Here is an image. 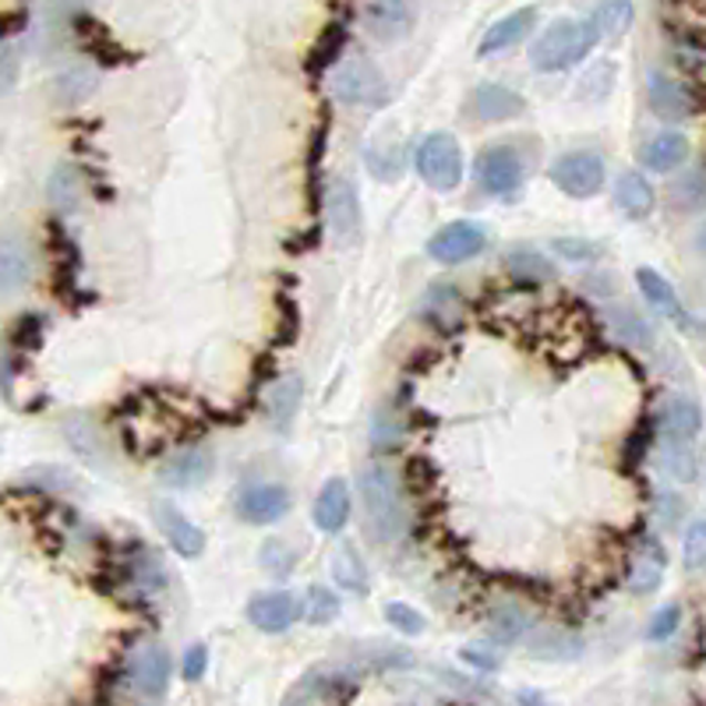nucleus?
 Segmentation results:
<instances>
[{
    "label": "nucleus",
    "instance_id": "9b49d317",
    "mask_svg": "<svg viewBox=\"0 0 706 706\" xmlns=\"http://www.w3.org/2000/svg\"><path fill=\"white\" fill-rule=\"evenodd\" d=\"M290 509V491L283 484H252L241 491L237 499V512L244 523H276L279 516H286Z\"/></svg>",
    "mask_w": 706,
    "mask_h": 706
},
{
    "label": "nucleus",
    "instance_id": "b1692460",
    "mask_svg": "<svg viewBox=\"0 0 706 706\" xmlns=\"http://www.w3.org/2000/svg\"><path fill=\"white\" fill-rule=\"evenodd\" d=\"M607 318H612V329H615V336L625 342V347H636V350H651L654 347V329L640 311L612 308V311H607Z\"/></svg>",
    "mask_w": 706,
    "mask_h": 706
},
{
    "label": "nucleus",
    "instance_id": "cd10ccee",
    "mask_svg": "<svg viewBox=\"0 0 706 706\" xmlns=\"http://www.w3.org/2000/svg\"><path fill=\"white\" fill-rule=\"evenodd\" d=\"M509 273L526 283H548L555 276V265L541 258L538 252H516V255H509Z\"/></svg>",
    "mask_w": 706,
    "mask_h": 706
},
{
    "label": "nucleus",
    "instance_id": "4be33fe9",
    "mask_svg": "<svg viewBox=\"0 0 706 706\" xmlns=\"http://www.w3.org/2000/svg\"><path fill=\"white\" fill-rule=\"evenodd\" d=\"M208 473H213V456L205 449H187L177 456V460H170V467L163 470L166 481L177 488H195V484L208 481Z\"/></svg>",
    "mask_w": 706,
    "mask_h": 706
},
{
    "label": "nucleus",
    "instance_id": "f8f14e48",
    "mask_svg": "<svg viewBox=\"0 0 706 706\" xmlns=\"http://www.w3.org/2000/svg\"><path fill=\"white\" fill-rule=\"evenodd\" d=\"M365 25L375 40H403L413 29V8L410 0H368L365 8Z\"/></svg>",
    "mask_w": 706,
    "mask_h": 706
},
{
    "label": "nucleus",
    "instance_id": "412c9836",
    "mask_svg": "<svg viewBox=\"0 0 706 706\" xmlns=\"http://www.w3.org/2000/svg\"><path fill=\"white\" fill-rule=\"evenodd\" d=\"M664 431L672 434V442H693V438L703 431V410L696 399L675 396L664 410Z\"/></svg>",
    "mask_w": 706,
    "mask_h": 706
},
{
    "label": "nucleus",
    "instance_id": "e433bc0d",
    "mask_svg": "<svg viewBox=\"0 0 706 706\" xmlns=\"http://www.w3.org/2000/svg\"><path fill=\"white\" fill-rule=\"evenodd\" d=\"M533 654L551 657V661H565V657H576L580 654V643L555 633V636H548V640H533Z\"/></svg>",
    "mask_w": 706,
    "mask_h": 706
},
{
    "label": "nucleus",
    "instance_id": "39448f33",
    "mask_svg": "<svg viewBox=\"0 0 706 706\" xmlns=\"http://www.w3.org/2000/svg\"><path fill=\"white\" fill-rule=\"evenodd\" d=\"M332 92L347 106H381L389 100L386 79L368 61H342L332 74Z\"/></svg>",
    "mask_w": 706,
    "mask_h": 706
},
{
    "label": "nucleus",
    "instance_id": "f3484780",
    "mask_svg": "<svg viewBox=\"0 0 706 706\" xmlns=\"http://www.w3.org/2000/svg\"><path fill=\"white\" fill-rule=\"evenodd\" d=\"M646 100H651V110L664 121H682L693 113V100L675 79L667 74H651V85H646Z\"/></svg>",
    "mask_w": 706,
    "mask_h": 706
},
{
    "label": "nucleus",
    "instance_id": "ddd939ff",
    "mask_svg": "<svg viewBox=\"0 0 706 706\" xmlns=\"http://www.w3.org/2000/svg\"><path fill=\"white\" fill-rule=\"evenodd\" d=\"M470 113L473 117H481V121H509V117H520V113L526 110L523 103V95L520 92H512L505 85H477L470 92Z\"/></svg>",
    "mask_w": 706,
    "mask_h": 706
},
{
    "label": "nucleus",
    "instance_id": "6ab92c4d",
    "mask_svg": "<svg viewBox=\"0 0 706 706\" xmlns=\"http://www.w3.org/2000/svg\"><path fill=\"white\" fill-rule=\"evenodd\" d=\"M685 156H689V142H685L678 131H661V135H654L640 152L643 166L654 170V174H672V170L685 163Z\"/></svg>",
    "mask_w": 706,
    "mask_h": 706
},
{
    "label": "nucleus",
    "instance_id": "1a4fd4ad",
    "mask_svg": "<svg viewBox=\"0 0 706 706\" xmlns=\"http://www.w3.org/2000/svg\"><path fill=\"white\" fill-rule=\"evenodd\" d=\"M152 512H156V526L166 538V544L174 548L181 559H198L202 555V551H205V533L191 523L177 505L156 502V505H152Z\"/></svg>",
    "mask_w": 706,
    "mask_h": 706
},
{
    "label": "nucleus",
    "instance_id": "c85d7f7f",
    "mask_svg": "<svg viewBox=\"0 0 706 706\" xmlns=\"http://www.w3.org/2000/svg\"><path fill=\"white\" fill-rule=\"evenodd\" d=\"M297 403H300V378L290 375L283 378L276 386V396H273V421L276 424H286L290 417L297 413Z\"/></svg>",
    "mask_w": 706,
    "mask_h": 706
},
{
    "label": "nucleus",
    "instance_id": "423d86ee",
    "mask_svg": "<svg viewBox=\"0 0 706 706\" xmlns=\"http://www.w3.org/2000/svg\"><path fill=\"white\" fill-rule=\"evenodd\" d=\"M473 174H477L481 191H488V195H494V198H509L523 187V160H520L516 149L491 145L477 156Z\"/></svg>",
    "mask_w": 706,
    "mask_h": 706
},
{
    "label": "nucleus",
    "instance_id": "4468645a",
    "mask_svg": "<svg viewBox=\"0 0 706 706\" xmlns=\"http://www.w3.org/2000/svg\"><path fill=\"white\" fill-rule=\"evenodd\" d=\"M131 682L145 696H160L170 682V654L156 643H145L142 651L131 657Z\"/></svg>",
    "mask_w": 706,
    "mask_h": 706
},
{
    "label": "nucleus",
    "instance_id": "a211bd4d",
    "mask_svg": "<svg viewBox=\"0 0 706 706\" xmlns=\"http://www.w3.org/2000/svg\"><path fill=\"white\" fill-rule=\"evenodd\" d=\"M636 283H640L643 297L651 300V308H657L661 315H667L672 321H678V326H693V318H689V311L682 308L675 286L667 283L657 269H640V273H636Z\"/></svg>",
    "mask_w": 706,
    "mask_h": 706
},
{
    "label": "nucleus",
    "instance_id": "6e6552de",
    "mask_svg": "<svg viewBox=\"0 0 706 706\" xmlns=\"http://www.w3.org/2000/svg\"><path fill=\"white\" fill-rule=\"evenodd\" d=\"M329 231L339 247H350L360 237V195L350 177H336L329 191Z\"/></svg>",
    "mask_w": 706,
    "mask_h": 706
},
{
    "label": "nucleus",
    "instance_id": "58836bf2",
    "mask_svg": "<svg viewBox=\"0 0 706 706\" xmlns=\"http://www.w3.org/2000/svg\"><path fill=\"white\" fill-rule=\"evenodd\" d=\"M555 252L565 258H576V262H590L601 255L597 244H586V241H555Z\"/></svg>",
    "mask_w": 706,
    "mask_h": 706
},
{
    "label": "nucleus",
    "instance_id": "c9c22d12",
    "mask_svg": "<svg viewBox=\"0 0 706 706\" xmlns=\"http://www.w3.org/2000/svg\"><path fill=\"white\" fill-rule=\"evenodd\" d=\"M386 618H389V625H396L399 633H407V636L424 633V618H421V612H413L410 604H386Z\"/></svg>",
    "mask_w": 706,
    "mask_h": 706
},
{
    "label": "nucleus",
    "instance_id": "2f4dec72",
    "mask_svg": "<svg viewBox=\"0 0 706 706\" xmlns=\"http://www.w3.org/2000/svg\"><path fill=\"white\" fill-rule=\"evenodd\" d=\"M682 562H685V569H703L706 565V520H696L689 526V533H685Z\"/></svg>",
    "mask_w": 706,
    "mask_h": 706
},
{
    "label": "nucleus",
    "instance_id": "5701e85b",
    "mask_svg": "<svg viewBox=\"0 0 706 706\" xmlns=\"http://www.w3.org/2000/svg\"><path fill=\"white\" fill-rule=\"evenodd\" d=\"M633 0H597V8L590 11V25L597 29V35H607V40H615V35L628 32L633 25Z\"/></svg>",
    "mask_w": 706,
    "mask_h": 706
},
{
    "label": "nucleus",
    "instance_id": "a19ab883",
    "mask_svg": "<svg viewBox=\"0 0 706 706\" xmlns=\"http://www.w3.org/2000/svg\"><path fill=\"white\" fill-rule=\"evenodd\" d=\"M11 82H14V53L8 47L4 50V89H11Z\"/></svg>",
    "mask_w": 706,
    "mask_h": 706
},
{
    "label": "nucleus",
    "instance_id": "7ed1b4c3",
    "mask_svg": "<svg viewBox=\"0 0 706 706\" xmlns=\"http://www.w3.org/2000/svg\"><path fill=\"white\" fill-rule=\"evenodd\" d=\"M417 174H421V181L434 191H452L456 184L463 181V152H460V142H456L452 135H446V131H431L428 139H421V145H417Z\"/></svg>",
    "mask_w": 706,
    "mask_h": 706
},
{
    "label": "nucleus",
    "instance_id": "f704fd0d",
    "mask_svg": "<svg viewBox=\"0 0 706 706\" xmlns=\"http://www.w3.org/2000/svg\"><path fill=\"white\" fill-rule=\"evenodd\" d=\"M262 565L269 569L273 576H286V572L297 565V555L283 541H269V544H265V551H262Z\"/></svg>",
    "mask_w": 706,
    "mask_h": 706
},
{
    "label": "nucleus",
    "instance_id": "2eb2a0df",
    "mask_svg": "<svg viewBox=\"0 0 706 706\" xmlns=\"http://www.w3.org/2000/svg\"><path fill=\"white\" fill-rule=\"evenodd\" d=\"M350 520V484L332 477V481L318 491V502H315V526L321 533H339Z\"/></svg>",
    "mask_w": 706,
    "mask_h": 706
},
{
    "label": "nucleus",
    "instance_id": "473e14b6",
    "mask_svg": "<svg viewBox=\"0 0 706 706\" xmlns=\"http://www.w3.org/2000/svg\"><path fill=\"white\" fill-rule=\"evenodd\" d=\"M50 198H53V205H61V208H71L74 198H79V177H74L68 166H64V170H53Z\"/></svg>",
    "mask_w": 706,
    "mask_h": 706
},
{
    "label": "nucleus",
    "instance_id": "7c9ffc66",
    "mask_svg": "<svg viewBox=\"0 0 706 706\" xmlns=\"http://www.w3.org/2000/svg\"><path fill=\"white\" fill-rule=\"evenodd\" d=\"M664 467H667V473L675 477V481L689 484L696 477V456L685 449V442H675V446H667V452H664Z\"/></svg>",
    "mask_w": 706,
    "mask_h": 706
},
{
    "label": "nucleus",
    "instance_id": "79ce46f5",
    "mask_svg": "<svg viewBox=\"0 0 706 706\" xmlns=\"http://www.w3.org/2000/svg\"><path fill=\"white\" fill-rule=\"evenodd\" d=\"M696 247H699V255H706V223L699 226V234H696Z\"/></svg>",
    "mask_w": 706,
    "mask_h": 706
},
{
    "label": "nucleus",
    "instance_id": "72a5a7b5",
    "mask_svg": "<svg viewBox=\"0 0 706 706\" xmlns=\"http://www.w3.org/2000/svg\"><path fill=\"white\" fill-rule=\"evenodd\" d=\"M678 622H682V607H678V604H664L661 612L651 618V628H646V636H651L654 643L672 640L675 628H678Z\"/></svg>",
    "mask_w": 706,
    "mask_h": 706
},
{
    "label": "nucleus",
    "instance_id": "0eeeda50",
    "mask_svg": "<svg viewBox=\"0 0 706 706\" xmlns=\"http://www.w3.org/2000/svg\"><path fill=\"white\" fill-rule=\"evenodd\" d=\"M484 244H488L484 226H477L470 219H460V223L442 226V231L428 241V255L434 262H442V265H456V262H467L473 255H481Z\"/></svg>",
    "mask_w": 706,
    "mask_h": 706
},
{
    "label": "nucleus",
    "instance_id": "aec40b11",
    "mask_svg": "<svg viewBox=\"0 0 706 706\" xmlns=\"http://www.w3.org/2000/svg\"><path fill=\"white\" fill-rule=\"evenodd\" d=\"M654 187L651 181H646L643 174H636V170H625V174L618 177L615 184V205L622 208V213L628 219H643L654 213Z\"/></svg>",
    "mask_w": 706,
    "mask_h": 706
},
{
    "label": "nucleus",
    "instance_id": "f03ea898",
    "mask_svg": "<svg viewBox=\"0 0 706 706\" xmlns=\"http://www.w3.org/2000/svg\"><path fill=\"white\" fill-rule=\"evenodd\" d=\"M597 43V29L590 22H576V18H559L555 25H548L538 43L530 50V61L538 71L544 74H555L565 71L572 64H580L583 57L594 50Z\"/></svg>",
    "mask_w": 706,
    "mask_h": 706
},
{
    "label": "nucleus",
    "instance_id": "a878e982",
    "mask_svg": "<svg viewBox=\"0 0 706 706\" xmlns=\"http://www.w3.org/2000/svg\"><path fill=\"white\" fill-rule=\"evenodd\" d=\"M29 276V255L22 241H18L14 234L4 241V247H0V283H4V290L14 294L18 283H22Z\"/></svg>",
    "mask_w": 706,
    "mask_h": 706
},
{
    "label": "nucleus",
    "instance_id": "c756f323",
    "mask_svg": "<svg viewBox=\"0 0 706 706\" xmlns=\"http://www.w3.org/2000/svg\"><path fill=\"white\" fill-rule=\"evenodd\" d=\"M339 615V597L326 586H311L308 590V622L311 625H326Z\"/></svg>",
    "mask_w": 706,
    "mask_h": 706
},
{
    "label": "nucleus",
    "instance_id": "ea45409f",
    "mask_svg": "<svg viewBox=\"0 0 706 706\" xmlns=\"http://www.w3.org/2000/svg\"><path fill=\"white\" fill-rule=\"evenodd\" d=\"M205 664H208V651H205V646H191V651H187V661H184V678H187V682L202 678V675H205Z\"/></svg>",
    "mask_w": 706,
    "mask_h": 706
},
{
    "label": "nucleus",
    "instance_id": "dca6fc26",
    "mask_svg": "<svg viewBox=\"0 0 706 706\" xmlns=\"http://www.w3.org/2000/svg\"><path fill=\"white\" fill-rule=\"evenodd\" d=\"M533 22H538V11L533 8H520V11H512L505 18H499L488 32H484V40H481V57H491V53H502L509 47H516L520 40H526Z\"/></svg>",
    "mask_w": 706,
    "mask_h": 706
},
{
    "label": "nucleus",
    "instance_id": "9d476101",
    "mask_svg": "<svg viewBox=\"0 0 706 706\" xmlns=\"http://www.w3.org/2000/svg\"><path fill=\"white\" fill-rule=\"evenodd\" d=\"M300 615V604L290 590H269V594H258L247 604V618L262 633H286Z\"/></svg>",
    "mask_w": 706,
    "mask_h": 706
},
{
    "label": "nucleus",
    "instance_id": "f257e3e1",
    "mask_svg": "<svg viewBox=\"0 0 706 706\" xmlns=\"http://www.w3.org/2000/svg\"><path fill=\"white\" fill-rule=\"evenodd\" d=\"M360 499H365L368 530L381 544H392L403 538L407 512H403V502H399V488H396V477L389 473V467L371 463L360 470Z\"/></svg>",
    "mask_w": 706,
    "mask_h": 706
},
{
    "label": "nucleus",
    "instance_id": "bb28decb",
    "mask_svg": "<svg viewBox=\"0 0 706 706\" xmlns=\"http://www.w3.org/2000/svg\"><path fill=\"white\" fill-rule=\"evenodd\" d=\"M672 198L682 213H696V208H706V174L703 170H693L672 184Z\"/></svg>",
    "mask_w": 706,
    "mask_h": 706
},
{
    "label": "nucleus",
    "instance_id": "4c0bfd02",
    "mask_svg": "<svg viewBox=\"0 0 706 706\" xmlns=\"http://www.w3.org/2000/svg\"><path fill=\"white\" fill-rule=\"evenodd\" d=\"M661 586V559L654 562H640L633 569V576H628V590H636V594H651V590Z\"/></svg>",
    "mask_w": 706,
    "mask_h": 706
},
{
    "label": "nucleus",
    "instance_id": "393cba45",
    "mask_svg": "<svg viewBox=\"0 0 706 706\" xmlns=\"http://www.w3.org/2000/svg\"><path fill=\"white\" fill-rule=\"evenodd\" d=\"M332 580L339 583V590H350V594H365L368 590L365 562H360V555L350 544H339V551L332 555Z\"/></svg>",
    "mask_w": 706,
    "mask_h": 706
},
{
    "label": "nucleus",
    "instance_id": "20e7f679",
    "mask_svg": "<svg viewBox=\"0 0 706 706\" xmlns=\"http://www.w3.org/2000/svg\"><path fill=\"white\" fill-rule=\"evenodd\" d=\"M607 166L597 152L580 149V152H565L555 163H551V181H555L559 191H565L569 198H594L604 187Z\"/></svg>",
    "mask_w": 706,
    "mask_h": 706
}]
</instances>
